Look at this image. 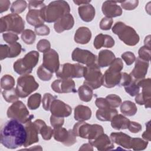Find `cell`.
Returning a JSON list of instances; mask_svg holds the SVG:
<instances>
[{
	"label": "cell",
	"mask_w": 151,
	"mask_h": 151,
	"mask_svg": "<svg viewBox=\"0 0 151 151\" xmlns=\"http://www.w3.org/2000/svg\"><path fill=\"white\" fill-rule=\"evenodd\" d=\"M74 119L77 121H86L91 117V110L88 106L78 105L74 109Z\"/></svg>",
	"instance_id": "29"
},
{
	"label": "cell",
	"mask_w": 151,
	"mask_h": 151,
	"mask_svg": "<svg viewBox=\"0 0 151 151\" xmlns=\"http://www.w3.org/2000/svg\"><path fill=\"white\" fill-rule=\"evenodd\" d=\"M21 39L22 40L28 45L32 44L36 39L35 33L31 29H25L21 33Z\"/></svg>",
	"instance_id": "38"
},
{
	"label": "cell",
	"mask_w": 151,
	"mask_h": 151,
	"mask_svg": "<svg viewBox=\"0 0 151 151\" xmlns=\"http://www.w3.org/2000/svg\"><path fill=\"white\" fill-rule=\"evenodd\" d=\"M72 60L79 63L91 65L97 63V57L91 51L79 48H75L71 54Z\"/></svg>",
	"instance_id": "14"
},
{
	"label": "cell",
	"mask_w": 151,
	"mask_h": 151,
	"mask_svg": "<svg viewBox=\"0 0 151 151\" xmlns=\"http://www.w3.org/2000/svg\"><path fill=\"white\" fill-rule=\"evenodd\" d=\"M74 24V19L70 14H66L54 22V28L57 33H61L65 30L73 28Z\"/></svg>",
	"instance_id": "21"
},
{
	"label": "cell",
	"mask_w": 151,
	"mask_h": 151,
	"mask_svg": "<svg viewBox=\"0 0 151 151\" xmlns=\"http://www.w3.org/2000/svg\"><path fill=\"white\" fill-rule=\"evenodd\" d=\"M37 74L40 80L44 81H49L52 77V73L45 68L42 64L38 68Z\"/></svg>",
	"instance_id": "40"
},
{
	"label": "cell",
	"mask_w": 151,
	"mask_h": 151,
	"mask_svg": "<svg viewBox=\"0 0 151 151\" xmlns=\"http://www.w3.org/2000/svg\"><path fill=\"white\" fill-rule=\"evenodd\" d=\"M78 12L80 18L86 22H89L93 21L96 14L94 7L90 4L79 6Z\"/></svg>",
	"instance_id": "24"
},
{
	"label": "cell",
	"mask_w": 151,
	"mask_h": 151,
	"mask_svg": "<svg viewBox=\"0 0 151 151\" xmlns=\"http://www.w3.org/2000/svg\"><path fill=\"white\" fill-rule=\"evenodd\" d=\"M27 6V3L24 0H18L12 2L11 6V11L13 14H18L24 12Z\"/></svg>",
	"instance_id": "36"
},
{
	"label": "cell",
	"mask_w": 151,
	"mask_h": 151,
	"mask_svg": "<svg viewBox=\"0 0 151 151\" xmlns=\"http://www.w3.org/2000/svg\"><path fill=\"white\" fill-rule=\"evenodd\" d=\"M70 7L67 2L63 0L54 1L41 9V17L45 22L51 23L70 14Z\"/></svg>",
	"instance_id": "2"
},
{
	"label": "cell",
	"mask_w": 151,
	"mask_h": 151,
	"mask_svg": "<svg viewBox=\"0 0 151 151\" xmlns=\"http://www.w3.org/2000/svg\"><path fill=\"white\" fill-rule=\"evenodd\" d=\"M121 57L127 65H132L136 60V57L134 54L130 51L124 52L122 54Z\"/></svg>",
	"instance_id": "50"
},
{
	"label": "cell",
	"mask_w": 151,
	"mask_h": 151,
	"mask_svg": "<svg viewBox=\"0 0 151 151\" xmlns=\"http://www.w3.org/2000/svg\"><path fill=\"white\" fill-rule=\"evenodd\" d=\"M148 145V141L143 140L141 138H132L131 146L134 150H145Z\"/></svg>",
	"instance_id": "39"
},
{
	"label": "cell",
	"mask_w": 151,
	"mask_h": 151,
	"mask_svg": "<svg viewBox=\"0 0 151 151\" xmlns=\"http://www.w3.org/2000/svg\"><path fill=\"white\" fill-rule=\"evenodd\" d=\"M77 92L79 98L81 101L88 102L91 100L93 96V89L89 86L83 84L79 87Z\"/></svg>",
	"instance_id": "33"
},
{
	"label": "cell",
	"mask_w": 151,
	"mask_h": 151,
	"mask_svg": "<svg viewBox=\"0 0 151 151\" xmlns=\"http://www.w3.org/2000/svg\"><path fill=\"white\" fill-rule=\"evenodd\" d=\"M39 87L35 78L29 74L21 76L17 79L16 91L21 98H25Z\"/></svg>",
	"instance_id": "9"
},
{
	"label": "cell",
	"mask_w": 151,
	"mask_h": 151,
	"mask_svg": "<svg viewBox=\"0 0 151 151\" xmlns=\"http://www.w3.org/2000/svg\"><path fill=\"white\" fill-rule=\"evenodd\" d=\"M42 65L51 73H56L60 66L57 52L54 49H50L44 52Z\"/></svg>",
	"instance_id": "15"
},
{
	"label": "cell",
	"mask_w": 151,
	"mask_h": 151,
	"mask_svg": "<svg viewBox=\"0 0 151 151\" xmlns=\"http://www.w3.org/2000/svg\"><path fill=\"white\" fill-rule=\"evenodd\" d=\"M41 9H29L26 15V20L29 25L37 27L44 24L45 21L41 17Z\"/></svg>",
	"instance_id": "25"
},
{
	"label": "cell",
	"mask_w": 151,
	"mask_h": 151,
	"mask_svg": "<svg viewBox=\"0 0 151 151\" xmlns=\"http://www.w3.org/2000/svg\"><path fill=\"white\" fill-rule=\"evenodd\" d=\"M142 88V92L136 96L135 101L139 105H144L145 108H150L151 104V80L149 78L137 81Z\"/></svg>",
	"instance_id": "12"
},
{
	"label": "cell",
	"mask_w": 151,
	"mask_h": 151,
	"mask_svg": "<svg viewBox=\"0 0 151 151\" xmlns=\"http://www.w3.org/2000/svg\"><path fill=\"white\" fill-rule=\"evenodd\" d=\"M110 138L113 143L124 148L127 149H132V137L126 133L123 132H113L110 134Z\"/></svg>",
	"instance_id": "23"
},
{
	"label": "cell",
	"mask_w": 151,
	"mask_h": 151,
	"mask_svg": "<svg viewBox=\"0 0 151 151\" xmlns=\"http://www.w3.org/2000/svg\"><path fill=\"white\" fill-rule=\"evenodd\" d=\"M27 139L25 126L19 122L11 119L6 122L1 130V143L9 149L24 146Z\"/></svg>",
	"instance_id": "1"
},
{
	"label": "cell",
	"mask_w": 151,
	"mask_h": 151,
	"mask_svg": "<svg viewBox=\"0 0 151 151\" xmlns=\"http://www.w3.org/2000/svg\"><path fill=\"white\" fill-rule=\"evenodd\" d=\"M150 121H149L146 123V130L142 134V137L144 140L147 141H150L151 140V131H150Z\"/></svg>",
	"instance_id": "59"
},
{
	"label": "cell",
	"mask_w": 151,
	"mask_h": 151,
	"mask_svg": "<svg viewBox=\"0 0 151 151\" xmlns=\"http://www.w3.org/2000/svg\"><path fill=\"white\" fill-rule=\"evenodd\" d=\"M112 31L121 41L129 46H134L139 42V36L135 29L123 22L119 21L114 24Z\"/></svg>",
	"instance_id": "4"
},
{
	"label": "cell",
	"mask_w": 151,
	"mask_h": 151,
	"mask_svg": "<svg viewBox=\"0 0 151 151\" xmlns=\"http://www.w3.org/2000/svg\"><path fill=\"white\" fill-rule=\"evenodd\" d=\"M39 53L36 51H31L22 58L18 59L13 65L14 71L19 75L29 74L39 60Z\"/></svg>",
	"instance_id": "5"
},
{
	"label": "cell",
	"mask_w": 151,
	"mask_h": 151,
	"mask_svg": "<svg viewBox=\"0 0 151 151\" xmlns=\"http://www.w3.org/2000/svg\"><path fill=\"white\" fill-rule=\"evenodd\" d=\"M113 20L112 18L104 17L100 22V28L102 30H109L113 24Z\"/></svg>",
	"instance_id": "51"
},
{
	"label": "cell",
	"mask_w": 151,
	"mask_h": 151,
	"mask_svg": "<svg viewBox=\"0 0 151 151\" xmlns=\"http://www.w3.org/2000/svg\"><path fill=\"white\" fill-rule=\"evenodd\" d=\"M2 94L4 100L8 103H14L17 101L19 97L17 93L16 88H14L8 90H2Z\"/></svg>",
	"instance_id": "37"
},
{
	"label": "cell",
	"mask_w": 151,
	"mask_h": 151,
	"mask_svg": "<svg viewBox=\"0 0 151 151\" xmlns=\"http://www.w3.org/2000/svg\"><path fill=\"white\" fill-rule=\"evenodd\" d=\"M132 77L130 76V74L126 73H122V77L120 82L119 83V87H125L129 84L130 82L132 80Z\"/></svg>",
	"instance_id": "54"
},
{
	"label": "cell",
	"mask_w": 151,
	"mask_h": 151,
	"mask_svg": "<svg viewBox=\"0 0 151 151\" xmlns=\"http://www.w3.org/2000/svg\"><path fill=\"white\" fill-rule=\"evenodd\" d=\"M121 113L127 116H133L136 114L137 111L136 104L129 100H126L120 104Z\"/></svg>",
	"instance_id": "32"
},
{
	"label": "cell",
	"mask_w": 151,
	"mask_h": 151,
	"mask_svg": "<svg viewBox=\"0 0 151 151\" xmlns=\"http://www.w3.org/2000/svg\"><path fill=\"white\" fill-rule=\"evenodd\" d=\"M25 127L27 132V139L24 145V147H28L34 143L38 142L39 130L34 124V122L29 121L25 124Z\"/></svg>",
	"instance_id": "22"
},
{
	"label": "cell",
	"mask_w": 151,
	"mask_h": 151,
	"mask_svg": "<svg viewBox=\"0 0 151 151\" xmlns=\"http://www.w3.org/2000/svg\"><path fill=\"white\" fill-rule=\"evenodd\" d=\"M9 45L6 44H1L0 45V59L2 60L6 58H8Z\"/></svg>",
	"instance_id": "58"
},
{
	"label": "cell",
	"mask_w": 151,
	"mask_h": 151,
	"mask_svg": "<svg viewBox=\"0 0 151 151\" xmlns=\"http://www.w3.org/2000/svg\"><path fill=\"white\" fill-rule=\"evenodd\" d=\"M46 5L43 1H29L28 2V9H42Z\"/></svg>",
	"instance_id": "55"
},
{
	"label": "cell",
	"mask_w": 151,
	"mask_h": 151,
	"mask_svg": "<svg viewBox=\"0 0 151 151\" xmlns=\"http://www.w3.org/2000/svg\"><path fill=\"white\" fill-rule=\"evenodd\" d=\"M51 88L57 93H76L75 82L71 78H60L54 80L51 85Z\"/></svg>",
	"instance_id": "16"
},
{
	"label": "cell",
	"mask_w": 151,
	"mask_h": 151,
	"mask_svg": "<svg viewBox=\"0 0 151 151\" xmlns=\"http://www.w3.org/2000/svg\"><path fill=\"white\" fill-rule=\"evenodd\" d=\"M150 35H149L147 37H146L145 41H144V43H145V46H147L149 47H150Z\"/></svg>",
	"instance_id": "63"
},
{
	"label": "cell",
	"mask_w": 151,
	"mask_h": 151,
	"mask_svg": "<svg viewBox=\"0 0 151 151\" xmlns=\"http://www.w3.org/2000/svg\"><path fill=\"white\" fill-rule=\"evenodd\" d=\"M93 45L97 50L101 47L111 48L114 45V40L110 35L99 34L95 37Z\"/></svg>",
	"instance_id": "26"
},
{
	"label": "cell",
	"mask_w": 151,
	"mask_h": 151,
	"mask_svg": "<svg viewBox=\"0 0 151 151\" xmlns=\"http://www.w3.org/2000/svg\"><path fill=\"white\" fill-rule=\"evenodd\" d=\"M115 58V55L111 51L103 50L99 53L97 64L99 67H106L110 66Z\"/></svg>",
	"instance_id": "27"
},
{
	"label": "cell",
	"mask_w": 151,
	"mask_h": 151,
	"mask_svg": "<svg viewBox=\"0 0 151 151\" xmlns=\"http://www.w3.org/2000/svg\"><path fill=\"white\" fill-rule=\"evenodd\" d=\"M84 68L85 67L78 63H65L60 66L55 74L60 78H81L84 76Z\"/></svg>",
	"instance_id": "11"
},
{
	"label": "cell",
	"mask_w": 151,
	"mask_h": 151,
	"mask_svg": "<svg viewBox=\"0 0 151 151\" xmlns=\"http://www.w3.org/2000/svg\"><path fill=\"white\" fill-rule=\"evenodd\" d=\"M2 37L4 40L9 45L16 42V41L19 39V37L17 35V34L12 32L3 33Z\"/></svg>",
	"instance_id": "48"
},
{
	"label": "cell",
	"mask_w": 151,
	"mask_h": 151,
	"mask_svg": "<svg viewBox=\"0 0 151 151\" xmlns=\"http://www.w3.org/2000/svg\"><path fill=\"white\" fill-rule=\"evenodd\" d=\"M90 2H91V1H78V0L73 1V2L74 4H76V5H78L88 4H90Z\"/></svg>",
	"instance_id": "62"
},
{
	"label": "cell",
	"mask_w": 151,
	"mask_h": 151,
	"mask_svg": "<svg viewBox=\"0 0 151 151\" xmlns=\"http://www.w3.org/2000/svg\"><path fill=\"white\" fill-rule=\"evenodd\" d=\"M84 84L93 89L100 88L103 84V74L97 64L85 67Z\"/></svg>",
	"instance_id": "10"
},
{
	"label": "cell",
	"mask_w": 151,
	"mask_h": 151,
	"mask_svg": "<svg viewBox=\"0 0 151 151\" xmlns=\"http://www.w3.org/2000/svg\"><path fill=\"white\" fill-rule=\"evenodd\" d=\"M14 85L15 80L11 75H4L1 79V87L4 90H10L14 88Z\"/></svg>",
	"instance_id": "35"
},
{
	"label": "cell",
	"mask_w": 151,
	"mask_h": 151,
	"mask_svg": "<svg viewBox=\"0 0 151 151\" xmlns=\"http://www.w3.org/2000/svg\"><path fill=\"white\" fill-rule=\"evenodd\" d=\"M149 66V62L144 61L139 57L136 58L135 65L133 70L129 74L132 78L137 81L145 78Z\"/></svg>",
	"instance_id": "18"
},
{
	"label": "cell",
	"mask_w": 151,
	"mask_h": 151,
	"mask_svg": "<svg viewBox=\"0 0 151 151\" xmlns=\"http://www.w3.org/2000/svg\"><path fill=\"white\" fill-rule=\"evenodd\" d=\"M50 47H51L50 42L48 40L46 39L40 40L37 44V48L38 51L43 53L50 50L51 49Z\"/></svg>",
	"instance_id": "47"
},
{
	"label": "cell",
	"mask_w": 151,
	"mask_h": 151,
	"mask_svg": "<svg viewBox=\"0 0 151 151\" xmlns=\"http://www.w3.org/2000/svg\"><path fill=\"white\" fill-rule=\"evenodd\" d=\"M53 136L55 140L62 143L65 146H72L77 142V136L73 130L71 129L67 130L62 127L54 128Z\"/></svg>",
	"instance_id": "13"
},
{
	"label": "cell",
	"mask_w": 151,
	"mask_h": 151,
	"mask_svg": "<svg viewBox=\"0 0 151 151\" xmlns=\"http://www.w3.org/2000/svg\"><path fill=\"white\" fill-rule=\"evenodd\" d=\"M127 129L133 133H137L140 132L142 129V125L136 122H130Z\"/></svg>",
	"instance_id": "56"
},
{
	"label": "cell",
	"mask_w": 151,
	"mask_h": 151,
	"mask_svg": "<svg viewBox=\"0 0 151 151\" xmlns=\"http://www.w3.org/2000/svg\"><path fill=\"white\" fill-rule=\"evenodd\" d=\"M105 99L107 101L111 108L118 107L122 103L121 98L119 96L114 94H109L106 97Z\"/></svg>",
	"instance_id": "42"
},
{
	"label": "cell",
	"mask_w": 151,
	"mask_h": 151,
	"mask_svg": "<svg viewBox=\"0 0 151 151\" xmlns=\"http://www.w3.org/2000/svg\"><path fill=\"white\" fill-rule=\"evenodd\" d=\"M123 68V63L121 58H116L109 68L103 75V84L106 88H113L119 85L122 73Z\"/></svg>",
	"instance_id": "3"
},
{
	"label": "cell",
	"mask_w": 151,
	"mask_h": 151,
	"mask_svg": "<svg viewBox=\"0 0 151 151\" xmlns=\"http://www.w3.org/2000/svg\"><path fill=\"white\" fill-rule=\"evenodd\" d=\"M91 32L90 29L86 27L78 28L74 34V41L80 44H86L91 40Z\"/></svg>",
	"instance_id": "28"
},
{
	"label": "cell",
	"mask_w": 151,
	"mask_h": 151,
	"mask_svg": "<svg viewBox=\"0 0 151 151\" xmlns=\"http://www.w3.org/2000/svg\"><path fill=\"white\" fill-rule=\"evenodd\" d=\"M10 6V1L8 0L0 1V12L2 13L8 11Z\"/></svg>",
	"instance_id": "60"
},
{
	"label": "cell",
	"mask_w": 151,
	"mask_h": 151,
	"mask_svg": "<svg viewBox=\"0 0 151 151\" xmlns=\"http://www.w3.org/2000/svg\"><path fill=\"white\" fill-rule=\"evenodd\" d=\"M124 88L126 92L132 97L136 96L137 94H138L140 89V87L137 84V81L134 80L133 79L132 80L129 84L124 87Z\"/></svg>",
	"instance_id": "41"
},
{
	"label": "cell",
	"mask_w": 151,
	"mask_h": 151,
	"mask_svg": "<svg viewBox=\"0 0 151 151\" xmlns=\"http://www.w3.org/2000/svg\"><path fill=\"white\" fill-rule=\"evenodd\" d=\"M79 150H93V146L90 143H85L83 144L81 147L79 149Z\"/></svg>",
	"instance_id": "61"
},
{
	"label": "cell",
	"mask_w": 151,
	"mask_h": 151,
	"mask_svg": "<svg viewBox=\"0 0 151 151\" xmlns=\"http://www.w3.org/2000/svg\"><path fill=\"white\" fill-rule=\"evenodd\" d=\"M50 111L53 116L59 117H66L71 114L72 109L67 104L55 99L51 104Z\"/></svg>",
	"instance_id": "17"
},
{
	"label": "cell",
	"mask_w": 151,
	"mask_h": 151,
	"mask_svg": "<svg viewBox=\"0 0 151 151\" xmlns=\"http://www.w3.org/2000/svg\"><path fill=\"white\" fill-rule=\"evenodd\" d=\"M64 117H59L51 114L50 117V123L54 128L62 127V126L64 124Z\"/></svg>",
	"instance_id": "53"
},
{
	"label": "cell",
	"mask_w": 151,
	"mask_h": 151,
	"mask_svg": "<svg viewBox=\"0 0 151 151\" xmlns=\"http://www.w3.org/2000/svg\"><path fill=\"white\" fill-rule=\"evenodd\" d=\"M22 51V46L19 42H15L9 46L8 58H14L19 55Z\"/></svg>",
	"instance_id": "43"
},
{
	"label": "cell",
	"mask_w": 151,
	"mask_h": 151,
	"mask_svg": "<svg viewBox=\"0 0 151 151\" xmlns=\"http://www.w3.org/2000/svg\"><path fill=\"white\" fill-rule=\"evenodd\" d=\"M130 120L122 114H117L111 120V127L116 130L126 129L130 123Z\"/></svg>",
	"instance_id": "31"
},
{
	"label": "cell",
	"mask_w": 151,
	"mask_h": 151,
	"mask_svg": "<svg viewBox=\"0 0 151 151\" xmlns=\"http://www.w3.org/2000/svg\"><path fill=\"white\" fill-rule=\"evenodd\" d=\"M25 22L18 14H9L0 19V32L21 34L25 29Z\"/></svg>",
	"instance_id": "6"
},
{
	"label": "cell",
	"mask_w": 151,
	"mask_h": 151,
	"mask_svg": "<svg viewBox=\"0 0 151 151\" xmlns=\"http://www.w3.org/2000/svg\"><path fill=\"white\" fill-rule=\"evenodd\" d=\"M6 114L8 117L16 120L22 124L31 121L34 118V115L29 114L25 105L19 100L14 102L8 107Z\"/></svg>",
	"instance_id": "8"
},
{
	"label": "cell",
	"mask_w": 151,
	"mask_h": 151,
	"mask_svg": "<svg viewBox=\"0 0 151 151\" xmlns=\"http://www.w3.org/2000/svg\"><path fill=\"white\" fill-rule=\"evenodd\" d=\"M118 114L117 110L115 108H107L98 109L96 111V116L97 120L102 122L111 121L113 117Z\"/></svg>",
	"instance_id": "30"
},
{
	"label": "cell",
	"mask_w": 151,
	"mask_h": 151,
	"mask_svg": "<svg viewBox=\"0 0 151 151\" xmlns=\"http://www.w3.org/2000/svg\"><path fill=\"white\" fill-rule=\"evenodd\" d=\"M95 104H96V106L99 109H100L111 108L105 98L104 99L102 97L97 98L95 101Z\"/></svg>",
	"instance_id": "57"
},
{
	"label": "cell",
	"mask_w": 151,
	"mask_h": 151,
	"mask_svg": "<svg viewBox=\"0 0 151 151\" xmlns=\"http://www.w3.org/2000/svg\"><path fill=\"white\" fill-rule=\"evenodd\" d=\"M77 136L88 140H93L100 134L104 133V129L101 125L90 124L84 121H79L76 123L73 129Z\"/></svg>",
	"instance_id": "7"
},
{
	"label": "cell",
	"mask_w": 151,
	"mask_h": 151,
	"mask_svg": "<svg viewBox=\"0 0 151 151\" xmlns=\"http://www.w3.org/2000/svg\"><path fill=\"white\" fill-rule=\"evenodd\" d=\"M50 32V29L49 27L45 25H41L40 26L35 27V33L40 36H45L48 35Z\"/></svg>",
	"instance_id": "52"
},
{
	"label": "cell",
	"mask_w": 151,
	"mask_h": 151,
	"mask_svg": "<svg viewBox=\"0 0 151 151\" xmlns=\"http://www.w3.org/2000/svg\"><path fill=\"white\" fill-rule=\"evenodd\" d=\"M89 143L98 150L106 151L111 150L114 146L111 139L106 134L103 133L94 139L89 140Z\"/></svg>",
	"instance_id": "19"
},
{
	"label": "cell",
	"mask_w": 151,
	"mask_h": 151,
	"mask_svg": "<svg viewBox=\"0 0 151 151\" xmlns=\"http://www.w3.org/2000/svg\"><path fill=\"white\" fill-rule=\"evenodd\" d=\"M122 7L127 11H131L134 9L139 4V1L137 0H130L123 2H120Z\"/></svg>",
	"instance_id": "49"
},
{
	"label": "cell",
	"mask_w": 151,
	"mask_h": 151,
	"mask_svg": "<svg viewBox=\"0 0 151 151\" xmlns=\"http://www.w3.org/2000/svg\"><path fill=\"white\" fill-rule=\"evenodd\" d=\"M40 134L41 135L43 139L45 140H50L53 136V129L45 124L41 129Z\"/></svg>",
	"instance_id": "46"
},
{
	"label": "cell",
	"mask_w": 151,
	"mask_h": 151,
	"mask_svg": "<svg viewBox=\"0 0 151 151\" xmlns=\"http://www.w3.org/2000/svg\"><path fill=\"white\" fill-rule=\"evenodd\" d=\"M55 99H56V97L52 96L50 93H45L43 96L42 100L43 109L46 111L50 110L51 104L52 101Z\"/></svg>",
	"instance_id": "45"
},
{
	"label": "cell",
	"mask_w": 151,
	"mask_h": 151,
	"mask_svg": "<svg viewBox=\"0 0 151 151\" xmlns=\"http://www.w3.org/2000/svg\"><path fill=\"white\" fill-rule=\"evenodd\" d=\"M138 54L139 58L149 62L150 60V47L145 45L142 46L139 48Z\"/></svg>",
	"instance_id": "44"
},
{
	"label": "cell",
	"mask_w": 151,
	"mask_h": 151,
	"mask_svg": "<svg viewBox=\"0 0 151 151\" xmlns=\"http://www.w3.org/2000/svg\"><path fill=\"white\" fill-rule=\"evenodd\" d=\"M41 95L40 93H36L31 95L27 101V106L31 110L37 109L41 104Z\"/></svg>",
	"instance_id": "34"
},
{
	"label": "cell",
	"mask_w": 151,
	"mask_h": 151,
	"mask_svg": "<svg viewBox=\"0 0 151 151\" xmlns=\"http://www.w3.org/2000/svg\"><path fill=\"white\" fill-rule=\"evenodd\" d=\"M117 3V2L113 1H106L103 3L101 11L106 17L112 18L122 15V8Z\"/></svg>",
	"instance_id": "20"
}]
</instances>
